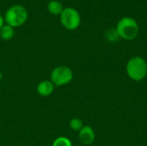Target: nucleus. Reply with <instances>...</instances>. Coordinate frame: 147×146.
Returning <instances> with one entry per match:
<instances>
[{
	"label": "nucleus",
	"instance_id": "obj_7",
	"mask_svg": "<svg viewBox=\"0 0 147 146\" xmlns=\"http://www.w3.org/2000/svg\"><path fill=\"white\" fill-rule=\"evenodd\" d=\"M54 90V85L51 81L44 80L39 83L37 86V92L41 96H48Z\"/></svg>",
	"mask_w": 147,
	"mask_h": 146
},
{
	"label": "nucleus",
	"instance_id": "obj_9",
	"mask_svg": "<svg viewBox=\"0 0 147 146\" xmlns=\"http://www.w3.org/2000/svg\"><path fill=\"white\" fill-rule=\"evenodd\" d=\"M15 35V30L14 28L8 24H4L0 28V37L3 40H11Z\"/></svg>",
	"mask_w": 147,
	"mask_h": 146
},
{
	"label": "nucleus",
	"instance_id": "obj_4",
	"mask_svg": "<svg viewBox=\"0 0 147 146\" xmlns=\"http://www.w3.org/2000/svg\"><path fill=\"white\" fill-rule=\"evenodd\" d=\"M62 26L68 30L77 29L81 23V16L79 12L74 8H65L59 15Z\"/></svg>",
	"mask_w": 147,
	"mask_h": 146
},
{
	"label": "nucleus",
	"instance_id": "obj_1",
	"mask_svg": "<svg viewBox=\"0 0 147 146\" xmlns=\"http://www.w3.org/2000/svg\"><path fill=\"white\" fill-rule=\"evenodd\" d=\"M28 13L27 9L20 4L10 6L4 14V22L12 28L22 26L28 20Z\"/></svg>",
	"mask_w": 147,
	"mask_h": 146
},
{
	"label": "nucleus",
	"instance_id": "obj_5",
	"mask_svg": "<svg viewBox=\"0 0 147 146\" xmlns=\"http://www.w3.org/2000/svg\"><path fill=\"white\" fill-rule=\"evenodd\" d=\"M72 78L73 72L67 66H58L51 73V82L58 87L68 84Z\"/></svg>",
	"mask_w": 147,
	"mask_h": 146
},
{
	"label": "nucleus",
	"instance_id": "obj_8",
	"mask_svg": "<svg viewBox=\"0 0 147 146\" xmlns=\"http://www.w3.org/2000/svg\"><path fill=\"white\" fill-rule=\"evenodd\" d=\"M64 9L62 3L58 0H52L47 3V10L53 15H60Z\"/></svg>",
	"mask_w": 147,
	"mask_h": 146
},
{
	"label": "nucleus",
	"instance_id": "obj_6",
	"mask_svg": "<svg viewBox=\"0 0 147 146\" xmlns=\"http://www.w3.org/2000/svg\"><path fill=\"white\" fill-rule=\"evenodd\" d=\"M79 140L84 145H91L95 140L94 130L90 126H84L79 131Z\"/></svg>",
	"mask_w": 147,
	"mask_h": 146
},
{
	"label": "nucleus",
	"instance_id": "obj_13",
	"mask_svg": "<svg viewBox=\"0 0 147 146\" xmlns=\"http://www.w3.org/2000/svg\"><path fill=\"white\" fill-rule=\"evenodd\" d=\"M2 77H3V75H2V73L0 72V81L2 80Z\"/></svg>",
	"mask_w": 147,
	"mask_h": 146
},
{
	"label": "nucleus",
	"instance_id": "obj_3",
	"mask_svg": "<svg viewBox=\"0 0 147 146\" xmlns=\"http://www.w3.org/2000/svg\"><path fill=\"white\" fill-rule=\"evenodd\" d=\"M116 31L121 38L131 40L138 35L139 25L134 19L131 17H124L118 22Z\"/></svg>",
	"mask_w": 147,
	"mask_h": 146
},
{
	"label": "nucleus",
	"instance_id": "obj_10",
	"mask_svg": "<svg viewBox=\"0 0 147 146\" xmlns=\"http://www.w3.org/2000/svg\"><path fill=\"white\" fill-rule=\"evenodd\" d=\"M69 126L73 131H80L83 128V121L78 118H73L69 123Z\"/></svg>",
	"mask_w": 147,
	"mask_h": 146
},
{
	"label": "nucleus",
	"instance_id": "obj_2",
	"mask_svg": "<svg viewBox=\"0 0 147 146\" xmlns=\"http://www.w3.org/2000/svg\"><path fill=\"white\" fill-rule=\"evenodd\" d=\"M127 73L134 81H141L147 75V64L140 57L132 58L127 65Z\"/></svg>",
	"mask_w": 147,
	"mask_h": 146
},
{
	"label": "nucleus",
	"instance_id": "obj_11",
	"mask_svg": "<svg viewBox=\"0 0 147 146\" xmlns=\"http://www.w3.org/2000/svg\"><path fill=\"white\" fill-rule=\"evenodd\" d=\"M53 146H71V142L65 137H59L53 141Z\"/></svg>",
	"mask_w": 147,
	"mask_h": 146
},
{
	"label": "nucleus",
	"instance_id": "obj_12",
	"mask_svg": "<svg viewBox=\"0 0 147 146\" xmlns=\"http://www.w3.org/2000/svg\"><path fill=\"white\" fill-rule=\"evenodd\" d=\"M4 18H3V16L0 14V28L4 25Z\"/></svg>",
	"mask_w": 147,
	"mask_h": 146
}]
</instances>
